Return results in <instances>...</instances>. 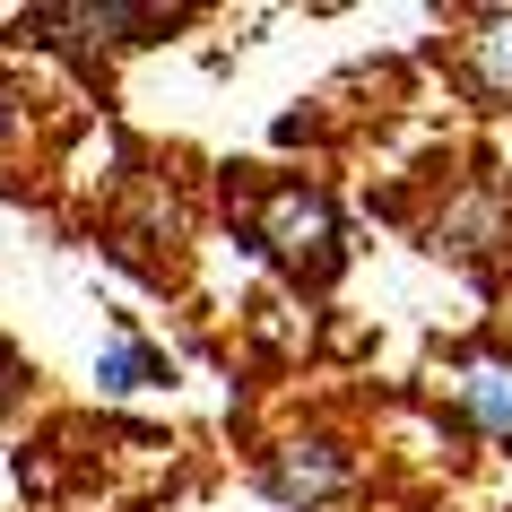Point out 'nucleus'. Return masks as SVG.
<instances>
[{
  "label": "nucleus",
  "instance_id": "obj_8",
  "mask_svg": "<svg viewBox=\"0 0 512 512\" xmlns=\"http://www.w3.org/2000/svg\"><path fill=\"white\" fill-rule=\"evenodd\" d=\"M9 139H18V87L0 79V148H9Z\"/></svg>",
  "mask_w": 512,
  "mask_h": 512
},
{
  "label": "nucleus",
  "instance_id": "obj_5",
  "mask_svg": "<svg viewBox=\"0 0 512 512\" xmlns=\"http://www.w3.org/2000/svg\"><path fill=\"white\" fill-rule=\"evenodd\" d=\"M452 400L486 443H512V356H469L460 382H452Z\"/></svg>",
  "mask_w": 512,
  "mask_h": 512
},
{
  "label": "nucleus",
  "instance_id": "obj_7",
  "mask_svg": "<svg viewBox=\"0 0 512 512\" xmlns=\"http://www.w3.org/2000/svg\"><path fill=\"white\" fill-rule=\"evenodd\" d=\"M486 243H504V209H495L486 191H469L460 209L434 217V252H460V261H469V252H486Z\"/></svg>",
  "mask_w": 512,
  "mask_h": 512
},
{
  "label": "nucleus",
  "instance_id": "obj_2",
  "mask_svg": "<svg viewBox=\"0 0 512 512\" xmlns=\"http://www.w3.org/2000/svg\"><path fill=\"white\" fill-rule=\"evenodd\" d=\"M165 27H174V9H148V0H61L27 18V35L53 53H122V44H157Z\"/></svg>",
  "mask_w": 512,
  "mask_h": 512
},
{
  "label": "nucleus",
  "instance_id": "obj_4",
  "mask_svg": "<svg viewBox=\"0 0 512 512\" xmlns=\"http://www.w3.org/2000/svg\"><path fill=\"white\" fill-rule=\"evenodd\" d=\"M460 87L478 105H512V9H486L460 35Z\"/></svg>",
  "mask_w": 512,
  "mask_h": 512
},
{
  "label": "nucleus",
  "instance_id": "obj_3",
  "mask_svg": "<svg viewBox=\"0 0 512 512\" xmlns=\"http://www.w3.org/2000/svg\"><path fill=\"white\" fill-rule=\"evenodd\" d=\"M348 452L330 443V434H304V443H278L270 460H261V495L287 512H322L330 495H348Z\"/></svg>",
  "mask_w": 512,
  "mask_h": 512
},
{
  "label": "nucleus",
  "instance_id": "obj_6",
  "mask_svg": "<svg viewBox=\"0 0 512 512\" xmlns=\"http://www.w3.org/2000/svg\"><path fill=\"white\" fill-rule=\"evenodd\" d=\"M157 382H174V356L148 348V339L122 322V330H113V348L96 356V391H157Z\"/></svg>",
  "mask_w": 512,
  "mask_h": 512
},
{
  "label": "nucleus",
  "instance_id": "obj_1",
  "mask_svg": "<svg viewBox=\"0 0 512 512\" xmlns=\"http://www.w3.org/2000/svg\"><path fill=\"white\" fill-rule=\"evenodd\" d=\"M252 243H261L296 287H330V278H339V209H330V191H313V183H270L261 191Z\"/></svg>",
  "mask_w": 512,
  "mask_h": 512
}]
</instances>
